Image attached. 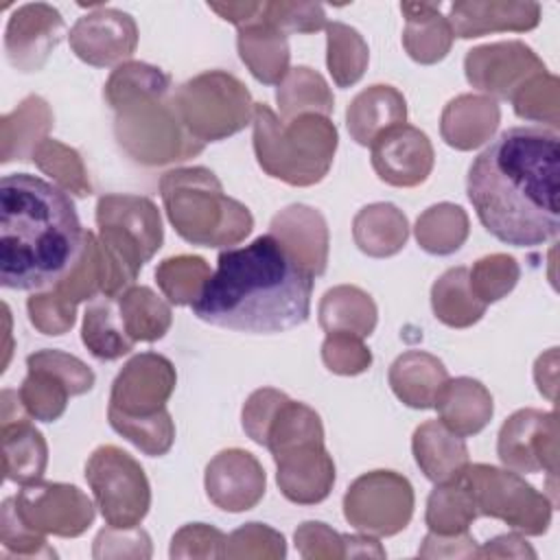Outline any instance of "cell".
<instances>
[{"mask_svg":"<svg viewBox=\"0 0 560 560\" xmlns=\"http://www.w3.org/2000/svg\"><path fill=\"white\" fill-rule=\"evenodd\" d=\"M85 479L109 527H138L151 505V488L142 466L118 446H98L88 464Z\"/></svg>","mask_w":560,"mask_h":560,"instance_id":"cell-8","label":"cell"},{"mask_svg":"<svg viewBox=\"0 0 560 560\" xmlns=\"http://www.w3.org/2000/svg\"><path fill=\"white\" fill-rule=\"evenodd\" d=\"M435 409L442 424L453 433L468 438L479 433L492 418V396L475 378H448L438 394Z\"/></svg>","mask_w":560,"mask_h":560,"instance_id":"cell-28","label":"cell"},{"mask_svg":"<svg viewBox=\"0 0 560 560\" xmlns=\"http://www.w3.org/2000/svg\"><path fill=\"white\" fill-rule=\"evenodd\" d=\"M160 192L168 221L192 245H234L252 232L249 210L225 197L221 182L203 166L168 171L160 179Z\"/></svg>","mask_w":560,"mask_h":560,"instance_id":"cell-5","label":"cell"},{"mask_svg":"<svg viewBox=\"0 0 560 560\" xmlns=\"http://www.w3.org/2000/svg\"><path fill=\"white\" fill-rule=\"evenodd\" d=\"M319 326L326 332L370 337L376 326V304L359 287H335L319 302Z\"/></svg>","mask_w":560,"mask_h":560,"instance_id":"cell-34","label":"cell"},{"mask_svg":"<svg viewBox=\"0 0 560 560\" xmlns=\"http://www.w3.org/2000/svg\"><path fill=\"white\" fill-rule=\"evenodd\" d=\"M33 162L42 173L55 179V184L63 190H70L79 197H85L92 192V186L88 182V173L83 168V162L79 153L59 140H44L35 153Z\"/></svg>","mask_w":560,"mask_h":560,"instance_id":"cell-44","label":"cell"},{"mask_svg":"<svg viewBox=\"0 0 560 560\" xmlns=\"http://www.w3.org/2000/svg\"><path fill=\"white\" fill-rule=\"evenodd\" d=\"M468 280L472 293L483 302H497L505 293H510L518 280V265L512 256L505 254H492L475 262L472 269H468Z\"/></svg>","mask_w":560,"mask_h":560,"instance_id":"cell-45","label":"cell"},{"mask_svg":"<svg viewBox=\"0 0 560 560\" xmlns=\"http://www.w3.org/2000/svg\"><path fill=\"white\" fill-rule=\"evenodd\" d=\"M372 168L378 179L398 188L422 184L433 168V147L424 131L413 125H396L372 144Z\"/></svg>","mask_w":560,"mask_h":560,"instance_id":"cell-17","label":"cell"},{"mask_svg":"<svg viewBox=\"0 0 560 560\" xmlns=\"http://www.w3.org/2000/svg\"><path fill=\"white\" fill-rule=\"evenodd\" d=\"M322 359L335 374H361L372 363V354L363 346V339L348 332H328L322 346Z\"/></svg>","mask_w":560,"mask_h":560,"instance_id":"cell-49","label":"cell"},{"mask_svg":"<svg viewBox=\"0 0 560 560\" xmlns=\"http://www.w3.org/2000/svg\"><path fill=\"white\" fill-rule=\"evenodd\" d=\"M400 11L407 20L402 46L418 63H435L446 57L453 44L448 18L440 13V2H402Z\"/></svg>","mask_w":560,"mask_h":560,"instance_id":"cell-30","label":"cell"},{"mask_svg":"<svg viewBox=\"0 0 560 560\" xmlns=\"http://www.w3.org/2000/svg\"><path fill=\"white\" fill-rule=\"evenodd\" d=\"M468 236V217L459 206L438 203L418 217L416 238L429 254L446 256L457 252Z\"/></svg>","mask_w":560,"mask_h":560,"instance_id":"cell-40","label":"cell"},{"mask_svg":"<svg viewBox=\"0 0 560 560\" xmlns=\"http://www.w3.org/2000/svg\"><path fill=\"white\" fill-rule=\"evenodd\" d=\"M66 26L59 11L35 2L13 11L4 31V52L20 72H37L61 42Z\"/></svg>","mask_w":560,"mask_h":560,"instance_id":"cell-18","label":"cell"},{"mask_svg":"<svg viewBox=\"0 0 560 560\" xmlns=\"http://www.w3.org/2000/svg\"><path fill=\"white\" fill-rule=\"evenodd\" d=\"M28 374L18 396L28 418L52 422L66 411L68 396L92 389L94 372L77 357L61 350H39L26 359Z\"/></svg>","mask_w":560,"mask_h":560,"instance_id":"cell-10","label":"cell"},{"mask_svg":"<svg viewBox=\"0 0 560 560\" xmlns=\"http://www.w3.org/2000/svg\"><path fill=\"white\" fill-rule=\"evenodd\" d=\"M265 7V4H262ZM238 52L249 72L267 85H280L289 74V46L287 35L273 28L260 15L238 26Z\"/></svg>","mask_w":560,"mask_h":560,"instance_id":"cell-26","label":"cell"},{"mask_svg":"<svg viewBox=\"0 0 560 560\" xmlns=\"http://www.w3.org/2000/svg\"><path fill=\"white\" fill-rule=\"evenodd\" d=\"M448 381L444 363L422 350L400 354L389 368V385L394 394L413 409L435 407L438 394Z\"/></svg>","mask_w":560,"mask_h":560,"instance_id":"cell-27","label":"cell"},{"mask_svg":"<svg viewBox=\"0 0 560 560\" xmlns=\"http://www.w3.org/2000/svg\"><path fill=\"white\" fill-rule=\"evenodd\" d=\"M206 492L225 512L252 510L265 494V470L249 451H221L206 466Z\"/></svg>","mask_w":560,"mask_h":560,"instance_id":"cell-20","label":"cell"},{"mask_svg":"<svg viewBox=\"0 0 560 560\" xmlns=\"http://www.w3.org/2000/svg\"><path fill=\"white\" fill-rule=\"evenodd\" d=\"M413 457L427 479L448 483L468 468V448L462 435L453 433L440 420H429L413 431Z\"/></svg>","mask_w":560,"mask_h":560,"instance_id":"cell-24","label":"cell"},{"mask_svg":"<svg viewBox=\"0 0 560 560\" xmlns=\"http://www.w3.org/2000/svg\"><path fill=\"white\" fill-rule=\"evenodd\" d=\"M107 418L116 433H120L125 440H129L133 446L151 457H160L173 446L175 427L166 409L151 418H129L116 411H107Z\"/></svg>","mask_w":560,"mask_h":560,"instance_id":"cell-43","label":"cell"},{"mask_svg":"<svg viewBox=\"0 0 560 560\" xmlns=\"http://www.w3.org/2000/svg\"><path fill=\"white\" fill-rule=\"evenodd\" d=\"M0 542H2V558L9 556H57L44 534L31 529L15 510V497L2 501L0 512Z\"/></svg>","mask_w":560,"mask_h":560,"instance_id":"cell-46","label":"cell"},{"mask_svg":"<svg viewBox=\"0 0 560 560\" xmlns=\"http://www.w3.org/2000/svg\"><path fill=\"white\" fill-rule=\"evenodd\" d=\"M252 122L256 160L267 175L291 186L324 179L337 149V129L328 116L302 114L284 122L265 103H256Z\"/></svg>","mask_w":560,"mask_h":560,"instance_id":"cell-6","label":"cell"},{"mask_svg":"<svg viewBox=\"0 0 560 560\" xmlns=\"http://www.w3.org/2000/svg\"><path fill=\"white\" fill-rule=\"evenodd\" d=\"M287 394L278 392V389H271V387H262V389H256L245 407H243V429L245 433L256 442V444H265V429L276 411V407L282 402Z\"/></svg>","mask_w":560,"mask_h":560,"instance_id":"cell-50","label":"cell"},{"mask_svg":"<svg viewBox=\"0 0 560 560\" xmlns=\"http://www.w3.org/2000/svg\"><path fill=\"white\" fill-rule=\"evenodd\" d=\"M31 324L44 335H63L74 324L77 304L61 298L55 289L33 293L26 302Z\"/></svg>","mask_w":560,"mask_h":560,"instance_id":"cell-48","label":"cell"},{"mask_svg":"<svg viewBox=\"0 0 560 560\" xmlns=\"http://www.w3.org/2000/svg\"><path fill=\"white\" fill-rule=\"evenodd\" d=\"M52 125V114L42 96H26L11 114L0 118L2 129V158L7 164L11 160H28L35 149L48 140L46 133Z\"/></svg>","mask_w":560,"mask_h":560,"instance_id":"cell-31","label":"cell"},{"mask_svg":"<svg viewBox=\"0 0 560 560\" xmlns=\"http://www.w3.org/2000/svg\"><path fill=\"white\" fill-rule=\"evenodd\" d=\"M83 343L101 361H114L131 352L133 339L127 335L116 298L98 295L90 300L83 315Z\"/></svg>","mask_w":560,"mask_h":560,"instance_id":"cell-35","label":"cell"},{"mask_svg":"<svg viewBox=\"0 0 560 560\" xmlns=\"http://www.w3.org/2000/svg\"><path fill=\"white\" fill-rule=\"evenodd\" d=\"M262 20L280 33H315L326 26L322 4L313 2H265Z\"/></svg>","mask_w":560,"mask_h":560,"instance_id":"cell-47","label":"cell"},{"mask_svg":"<svg viewBox=\"0 0 560 560\" xmlns=\"http://www.w3.org/2000/svg\"><path fill=\"white\" fill-rule=\"evenodd\" d=\"M407 118L405 96L392 85H370L359 92L346 109V125L352 140L370 147L383 131L402 125Z\"/></svg>","mask_w":560,"mask_h":560,"instance_id":"cell-25","label":"cell"},{"mask_svg":"<svg viewBox=\"0 0 560 560\" xmlns=\"http://www.w3.org/2000/svg\"><path fill=\"white\" fill-rule=\"evenodd\" d=\"M77 208L57 184L28 173L0 182V284L50 291L81 260L85 247Z\"/></svg>","mask_w":560,"mask_h":560,"instance_id":"cell-3","label":"cell"},{"mask_svg":"<svg viewBox=\"0 0 560 560\" xmlns=\"http://www.w3.org/2000/svg\"><path fill=\"white\" fill-rule=\"evenodd\" d=\"M431 304L435 317L453 328L472 326L488 306L472 293L466 267H453L440 276L431 289Z\"/></svg>","mask_w":560,"mask_h":560,"instance_id":"cell-36","label":"cell"},{"mask_svg":"<svg viewBox=\"0 0 560 560\" xmlns=\"http://www.w3.org/2000/svg\"><path fill=\"white\" fill-rule=\"evenodd\" d=\"M98 232L131 243L144 262L162 247V221L155 203L138 195H103L96 203Z\"/></svg>","mask_w":560,"mask_h":560,"instance_id":"cell-21","label":"cell"},{"mask_svg":"<svg viewBox=\"0 0 560 560\" xmlns=\"http://www.w3.org/2000/svg\"><path fill=\"white\" fill-rule=\"evenodd\" d=\"M313 273L273 236L228 247L217 269L190 304L192 315L210 326L278 335L302 326L311 315Z\"/></svg>","mask_w":560,"mask_h":560,"instance_id":"cell-2","label":"cell"},{"mask_svg":"<svg viewBox=\"0 0 560 560\" xmlns=\"http://www.w3.org/2000/svg\"><path fill=\"white\" fill-rule=\"evenodd\" d=\"M68 37L81 61L105 68L133 55L138 46V26L129 13L98 7L96 11L79 18Z\"/></svg>","mask_w":560,"mask_h":560,"instance_id":"cell-16","label":"cell"},{"mask_svg":"<svg viewBox=\"0 0 560 560\" xmlns=\"http://www.w3.org/2000/svg\"><path fill=\"white\" fill-rule=\"evenodd\" d=\"M269 234H273L313 276L326 271L328 230L315 208L302 203L284 208L271 219Z\"/></svg>","mask_w":560,"mask_h":560,"instance_id":"cell-22","label":"cell"},{"mask_svg":"<svg viewBox=\"0 0 560 560\" xmlns=\"http://www.w3.org/2000/svg\"><path fill=\"white\" fill-rule=\"evenodd\" d=\"M343 556H376V558H383L385 551L381 549L376 538L343 536Z\"/></svg>","mask_w":560,"mask_h":560,"instance_id":"cell-52","label":"cell"},{"mask_svg":"<svg viewBox=\"0 0 560 560\" xmlns=\"http://www.w3.org/2000/svg\"><path fill=\"white\" fill-rule=\"evenodd\" d=\"M326 42H328V70L332 81L339 88H350L357 83L368 66V44L359 35L357 28L343 22L326 24Z\"/></svg>","mask_w":560,"mask_h":560,"instance_id":"cell-41","label":"cell"},{"mask_svg":"<svg viewBox=\"0 0 560 560\" xmlns=\"http://www.w3.org/2000/svg\"><path fill=\"white\" fill-rule=\"evenodd\" d=\"M262 4L265 2H238V4H217V2H210L208 9L217 11L223 20L236 24V26H245L249 22H254L260 11H262Z\"/></svg>","mask_w":560,"mask_h":560,"instance_id":"cell-51","label":"cell"},{"mask_svg":"<svg viewBox=\"0 0 560 560\" xmlns=\"http://www.w3.org/2000/svg\"><path fill=\"white\" fill-rule=\"evenodd\" d=\"M46 440L28 418L2 424V464L7 481L20 486L39 481L46 470Z\"/></svg>","mask_w":560,"mask_h":560,"instance_id":"cell-32","label":"cell"},{"mask_svg":"<svg viewBox=\"0 0 560 560\" xmlns=\"http://www.w3.org/2000/svg\"><path fill=\"white\" fill-rule=\"evenodd\" d=\"M127 335L133 341L162 339L171 326V306L149 287H129L116 298Z\"/></svg>","mask_w":560,"mask_h":560,"instance_id":"cell-37","label":"cell"},{"mask_svg":"<svg viewBox=\"0 0 560 560\" xmlns=\"http://www.w3.org/2000/svg\"><path fill=\"white\" fill-rule=\"evenodd\" d=\"M475 499L464 483V479H455L448 483H435V490L429 494L427 501V527L433 534L453 536L464 534L468 525L477 518Z\"/></svg>","mask_w":560,"mask_h":560,"instance_id":"cell-39","label":"cell"},{"mask_svg":"<svg viewBox=\"0 0 560 560\" xmlns=\"http://www.w3.org/2000/svg\"><path fill=\"white\" fill-rule=\"evenodd\" d=\"M158 284L171 304H192L210 278V267L199 256H175L155 269Z\"/></svg>","mask_w":560,"mask_h":560,"instance_id":"cell-42","label":"cell"},{"mask_svg":"<svg viewBox=\"0 0 560 560\" xmlns=\"http://www.w3.org/2000/svg\"><path fill=\"white\" fill-rule=\"evenodd\" d=\"M276 101L280 105V120L284 122L302 114L328 116L332 112V94L326 81L306 66L289 70L284 81L278 85Z\"/></svg>","mask_w":560,"mask_h":560,"instance_id":"cell-38","label":"cell"},{"mask_svg":"<svg viewBox=\"0 0 560 560\" xmlns=\"http://www.w3.org/2000/svg\"><path fill=\"white\" fill-rule=\"evenodd\" d=\"M503 466L514 472H556V413L521 409L510 416L497 442Z\"/></svg>","mask_w":560,"mask_h":560,"instance_id":"cell-15","label":"cell"},{"mask_svg":"<svg viewBox=\"0 0 560 560\" xmlns=\"http://www.w3.org/2000/svg\"><path fill=\"white\" fill-rule=\"evenodd\" d=\"M462 479L468 486L479 514L501 518L525 534L538 536L547 532L551 505L516 472L488 464H468Z\"/></svg>","mask_w":560,"mask_h":560,"instance_id":"cell-9","label":"cell"},{"mask_svg":"<svg viewBox=\"0 0 560 560\" xmlns=\"http://www.w3.org/2000/svg\"><path fill=\"white\" fill-rule=\"evenodd\" d=\"M466 79L472 88L510 98L534 77L545 74V63L521 42L477 46L464 59Z\"/></svg>","mask_w":560,"mask_h":560,"instance_id":"cell-14","label":"cell"},{"mask_svg":"<svg viewBox=\"0 0 560 560\" xmlns=\"http://www.w3.org/2000/svg\"><path fill=\"white\" fill-rule=\"evenodd\" d=\"M357 247L374 258H385L405 247L409 225L405 214L392 203H372L359 210L352 223Z\"/></svg>","mask_w":560,"mask_h":560,"instance_id":"cell-33","label":"cell"},{"mask_svg":"<svg viewBox=\"0 0 560 560\" xmlns=\"http://www.w3.org/2000/svg\"><path fill=\"white\" fill-rule=\"evenodd\" d=\"M173 105L188 136L201 144L241 131L254 116V103L245 85L221 70L186 81L175 92Z\"/></svg>","mask_w":560,"mask_h":560,"instance_id":"cell-7","label":"cell"},{"mask_svg":"<svg viewBox=\"0 0 560 560\" xmlns=\"http://www.w3.org/2000/svg\"><path fill=\"white\" fill-rule=\"evenodd\" d=\"M282 494L300 505H313L328 497L335 483V464L324 440H306L273 453Z\"/></svg>","mask_w":560,"mask_h":560,"instance_id":"cell-19","label":"cell"},{"mask_svg":"<svg viewBox=\"0 0 560 560\" xmlns=\"http://www.w3.org/2000/svg\"><path fill=\"white\" fill-rule=\"evenodd\" d=\"M499 125V105L488 96L462 94L442 112V138L448 147L468 151L483 144Z\"/></svg>","mask_w":560,"mask_h":560,"instance_id":"cell-29","label":"cell"},{"mask_svg":"<svg viewBox=\"0 0 560 560\" xmlns=\"http://www.w3.org/2000/svg\"><path fill=\"white\" fill-rule=\"evenodd\" d=\"M466 195L479 223L505 245L538 247L560 232V138L510 127L470 164Z\"/></svg>","mask_w":560,"mask_h":560,"instance_id":"cell-1","label":"cell"},{"mask_svg":"<svg viewBox=\"0 0 560 560\" xmlns=\"http://www.w3.org/2000/svg\"><path fill=\"white\" fill-rule=\"evenodd\" d=\"M175 389L173 363L155 352L133 357L112 385L107 411L129 418H151L166 409V400Z\"/></svg>","mask_w":560,"mask_h":560,"instance_id":"cell-13","label":"cell"},{"mask_svg":"<svg viewBox=\"0 0 560 560\" xmlns=\"http://www.w3.org/2000/svg\"><path fill=\"white\" fill-rule=\"evenodd\" d=\"M540 20L536 2H453L448 24L455 37L470 39L494 31H529Z\"/></svg>","mask_w":560,"mask_h":560,"instance_id":"cell-23","label":"cell"},{"mask_svg":"<svg viewBox=\"0 0 560 560\" xmlns=\"http://www.w3.org/2000/svg\"><path fill=\"white\" fill-rule=\"evenodd\" d=\"M15 510L20 518L39 534L79 536L94 521L90 499L66 483L33 481L22 486L15 494Z\"/></svg>","mask_w":560,"mask_h":560,"instance_id":"cell-12","label":"cell"},{"mask_svg":"<svg viewBox=\"0 0 560 560\" xmlns=\"http://www.w3.org/2000/svg\"><path fill=\"white\" fill-rule=\"evenodd\" d=\"M168 77L149 63L118 66L105 85L116 109V138L142 164H166L197 155L203 144L188 136L173 101H164Z\"/></svg>","mask_w":560,"mask_h":560,"instance_id":"cell-4","label":"cell"},{"mask_svg":"<svg viewBox=\"0 0 560 560\" xmlns=\"http://www.w3.org/2000/svg\"><path fill=\"white\" fill-rule=\"evenodd\" d=\"M346 521L359 532L394 536L413 514V490L407 477L394 470L361 475L343 497Z\"/></svg>","mask_w":560,"mask_h":560,"instance_id":"cell-11","label":"cell"}]
</instances>
